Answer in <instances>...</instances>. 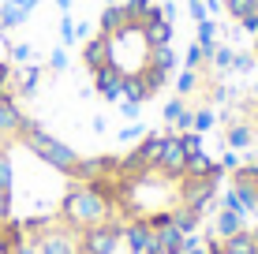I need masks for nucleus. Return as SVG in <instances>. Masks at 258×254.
<instances>
[{"instance_id":"nucleus-46","label":"nucleus","mask_w":258,"mask_h":254,"mask_svg":"<svg viewBox=\"0 0 258 254\" xmlns=\"http://www.w3.org/2000/svg\"><path fill=\"white\" fill-rule=\"evenodd\" d=\"M254 98H258V82H254Z\"/></svg>"},{"instance_id":"nucleus-17","label":"nucleus","mask_w":258,"mask_h":254,"mask_svg":"<svg viewBox=\"0 0 258 254\" xmlns=\"http://www.w3.org/2000/svg\"><path fill=\"white\" fill-rule=\"evenodd\" d=\"M123 26H131L127 19V12H123V4H105V12H101V34H120Z\"/></svg>"},{"instance_id":"nucleus-38","label":"nucleus","mask_w":258,"mask_h":254,"mask_svg":"<svg viewBox=\"0 0 258 254\" xmlns=\"http://www.w3.org/2000/svg\"><path fill=\"white\" fill-rule=\"evenodd\" d=\"M120 112H123L127 120H135L139 112H142V105H139V101H120Z\"/></svg>"},{"instance_id":"nucleus-47","label":"nucleus","mask_w":258,"mask_h":254,"mask_svg":"<svg viewBox=\"0 0 258 254\" xmlns=\"http://www.w3.org/2000/svg\"><path fill=\"white\" fill-rule=\"evenodd\" d=\"M199 4H206V0H199Z\"/></svg>"},{"instance_id":"nucleus-24","label":"nucleus","mask_w":258,"mask_h":254,"mask_svg":"<svg viewBox=\"0 0 258 254\" xmlns=\"http://www.w3.org/2000/svg\"><path fill=\"white\" fill-rule=\"evenodd\" d=\"M195 41H199V45L213 56V49H217V23H213V19H202V23H199V38H195Z\"/></svg>"},{"instance_id":"nucleus-41","label":"nucleus","mask_w":258,"mask_h":254,"mask_svg":"<svg viewBox=\"0 0 258 254\" xmlns=\"http://www.w3.org/2000/svg\"><path fill=\"white\" fill-rule=\"evenodd\" d=\"M183 254H210L206 247H199V239H195V235H187V250Z\"/></svg>"},{"instance_id":"nucleus-3","label":"nucleus","mask_w":258,"mask_h":254,"mask_svg":"<svg viewBox=\"0 0 258 254\" xmlns=\"http://www.w3.org/2000/svg\"><path fill=\"white\" fill-rule=\"evenodd\" d=\"M161 146H165V135H142L135 150L120 157V172L123 176H154L157 161H161Z\"/></svg>"},{"instance_id":"nucleus-8","label":"nucleus","mask_w":258,"mask_h":254,"mask_svg":"<svg viewBox=\"0 0 258 254\" xmlns=\"http://www.w3.org/2000/svg\"><path fill=\"white\" fill-rule=\"evenodd\" d=\"M123 243H127L131 254H161V247H157V232L146 224V217L123 224Z\"/></svg>"},{"instance_id":"nucleus-1","label":"nucleus","mask_w":258,"mask_h":254,"mask_svg":"<svg viewBox=\"0 0 258 254\" xmlns=\"http://www.w3.org/2000/svg\"><path fill=\"white\" fill-rule=\"evenodd\" d=\"M56 217L68 224V228L83 232V228H94V224H105L112 217V209H109V202L97 195L90 183H71Z\"/></svg>"},{"instance_id":"nucleus-16","label":"nucleus","mask_w":258,"mask_h":254,"mask_svg":"<svg viewBox=\"0 0 258 254\" xmlns=\"http://www.w3.org/2000/svg\"><path fill=\"white\" fill-rule=\"evenodd\" d=\"M168 213H172V228L183 232V235H195L199 224H202V213L191 209V206H176V209H168Z\"/></svg>"},{"instance_id":"nucleus-42","label":"nucleus","mask_w":258,"mask_h":254,"mask_svg":"<svg viewBox=\"0 0 258 254\" xmlns=\"http://www.w3.org/2000/svg\"><path fill=\"white\" fill-rule=\"evenodd\" d=\"M210 254H232V250H225V247H221V239H217V235H210V247H206Z\"/></svg>"},{"instance_id":"nucleus-33","label":"nucleus","mask_w":258,"mask_h":254,"mask_svg":"<svg viewBox=\"0 0 258 254\" xmlns=\"http://www.w3.org/2000/svg\"><path fill=\"white\" fill-rule=\"evenodd\" d=\"M60 38H64L68 45H71V41H75V19H71L68 12H64V19H60Z\"/></svg>"},{"instance_id":"nucleus-29","label":"nucleus","mask_w":258,"mask_h":254,"mask_svg":"<svg viewBox=\"0 0 258 254\" xmlns=\"http://www.w3.org/2000/svg\"><path fill=\"white\" fill-rule=\"evenodd\" d=\"M183 112H187V101H183V98H172V101H168L165 109H161V116H165V124H176Z\"/></svg>"},{"instance_id":"nucleus-30","label":"nucleus","mask_w":258,"mask_h":254,"mask_svg":"<svg viewBox=\"0 0 258 254\" xmlns=\"http://www.w3.org/2000/svg\"><path fill=\"white\" fill-rule=\"evenodd\" d=\"M213 109H206V105H202V109H195V131H199V135H206V131L213 127Z\"/></svg>"},{"instance_id":"nucleus-20","label":"nucleus","mask_w":258,"mask_h":254,"mask_svg":"<svg viewBox=\"0 0 258 254\" xmlns=\"http://www.w3.org/2000/svg\"><path fill=\"white\" fill-rule=\"evenodd\" d=\"M225 142H228V150H243V146L254 142V127L247 124V120H236V124H228V131H225Z\"/></svg>"},{"instance_id":"nucleus-40","label":"nucleus","mask_w":258,"mask_h":254,"mask_svg":"<svg viewBox=\"0 0 258 254\" xmlns=\"http://www.w3.org/2000/svg\"><path fill=\"white\" fill-rule=\"evenodd\" d=\"M239 164H243V161H239V157H236L232 150H228V153H225V161H221V168H225V172H236Z\"/></svg>"},{"instance_id":"nucleus-34","label":"nucleus","mask_w":258,"mask_h":254,"mask_svg":"<svg viewBox=\"0 0 258 254\" xmlns=\"http://www.w3.org/2000/svg\"><path fill=\"white\" fill-rule=\"evenodd\" d=\"M49 67H52V71H64V67H68V52H64V49H52Z\"/></svg>"},{"instance_id":"nucleus-25","label":"nucleus","mask_w":258,"mask_h":254,"mask_svg":"<svg viewBox=\"0 0 258 254\" xmlns=\"http://www.w3.org/2000/svg\"><path fill=\"white\" fill-rule=\"evenodd\" d=\"M221 4H225V15H228V19L239 23V19H247V15L258 8V0H221Z\"/></svg>"},{"instance_id":"nucleus-26","label":"nucleus","mask_w":258,"mask_h":254,"mask_svg":"<svg viewBox=\"0 0 258 254\" xmlns=\"http://www.w3.org/2000/svg\"><path fill=\"white\" fill-rule=\"evenodd\" d=\"M12 180H15L12 157H8V150H0V191H8V195H12Z\"/></svg>"},{"instance_id":"nucleus-32","label":"nucleus","mask_w":258,"mask_h":254,"mask_svg":"<svg viewBox=\"0 0 258 254\" xmlns=\"http://www.w3.org/2000/svg\"><path fill=\"white\" fill-rule=\"evenodd\" d=\"M180 142H183V150H187V153H202V135H199V131H183Z\"/></svg>"},{"instance_id":"nucleus-2","label":"nucleus","mask_w":258,"mask_h":254,"mask_svg":"<svg viewBox=\"0 0 258 254\" xmlns=\"http://www.w3.org/2000/svg\"><path fill=\"white\" fill-rule=\"evenodd\" d=\"M15 142H23L26 150H30L38 161H45L49 168H56V172H68L75 168V161H79V153L71 150L68 142H60V138H52L45 127L38 124V120H30V116H23V124L19 131H15Z\"/></svg>"},{"instance_id":"nucleus-4","label":"nucleus","mask_w":258,"mask_h":254,"mask_svg":"<svg viewBox=\"0 0 258 254\" xmlns=\"http://www.w3.org/2000/svg\"><path fill=\"white\" fill-rule=\"evenodd\" d=\"M120 243H123V228L112 221V217L105 224H94V228L79 232V250L83 254H116Z\"/></svg>"},{"instance_id":"nucleus-28","label":"nucleus","mask_w":258,"mask_h":254,"mask_svg":"<svg viewBox=\"0 0 258 254\" xmlns=\"http://www.w3.org/2000/svg\"><path fill=\"white\" fill-rule=\"evenodd\" d=\"M232 52H236V49L217 45V49H213V56H210V64L217 67V71H228V67H232Z\"/></svg>"},{"instance_id":"nucleus-14","label":"nucleus","mask_w":258,"mask_h":254,"mask_svg":"<svg viewBox=\"0 0 258 254\" xmlns=\"http://www.w3.org/2000/svg\"><path fill=\"white\" fill-rule=\"evenodd\" d=\"M221 247L232 254H258V228H239L228 239H221Z\"/></svg>"},{"instance_id":"nucleus-5","label":"nucleus","mask_w":258,"mask_h":254,"mask_svg":"<svg viewBox=\"0 0 258 254\" xmlns=\"http://www.w3.org/2000/svg\"><path fill=\"white\" fill-rule=\"evenodd\" d=\"M176 183H180V187H176L180 206H191V209H199V213H206V209L213 206L217 187H221V183H213L206 176H183V180H176Z\"/></svg>"},{"instance_id":"nucleus-10","label":"nucleus","mask_w":258,"mask_h":254,"mask_svg":"<svg viewBox=\"0 0 258 254\" xmlns=\"http://www.w3.org/2000/svg\"><path fill=\"white\" fill-rule=\"evenodd\" d=\"M94 90L101 94L105 101H116L120 105V98H123V71H120L116 64L97 67V71H94Z\"/></svg>"},{"instance_id":"nucleus-21","label":"nucleus","mask_w":258,"mask_h":254,"mask_svg":"<svg viewBox=\"0 0 258 254\" xmlns=\"http://www.w3.org/2000/svg\"><path fill=\"white\" fill-rule=\"evenodd\" d=\"M146 64L157 67V71H165V75H172V71H176V49H172V45L150 49V52H146Z\"/></svg>"},{"instance_id":"nucleus-12","label":"nucleus","mask_w":258,"mask_h":254,"mask_svg":"<svg viewBox=\"0 0 258 254\" xmlns=\"http://www.w3.org/2000/svg\"><path fill=\"white\" fill-rule=\"evenodd\" d=\"M239 228H247L243 213H236V209H225V206H221L217 213H213L210 235H217V239H228V235H232V232H239Z\"/></svg>"},{"instance_id":"nucleus-35","label":"nucleus","mask_w":258,"mask_h":254,"mask_svg":"<svg viewBox=\"0 0 258 254\" xmlns=\"http://www.w3.org/2000/svg\"><path fill=\"white\" fill-rule=\"evenodd\" d=\"M12 221V195L8 191H0V224Z\"/></svg>"},{"instance_id":"nucleus-37","label":"nucleus","mask_w":258,"mask_h":254,"mask_svg":"<svg viewBox=\"0 0 258 254\" xmlns=\"http://www.w3.org/2000/svg\"><path fill=\"white\" fill-rule=\"evenodd\" d=\"M239 30H247V34H258V8L251 15H247V19H239Z\"/></svg>"},{"instance_id":"nucleus-13","label":"nucleus","mask_w":258,"mask_h":254,"mask_svg":"<svg viewBox=\"0 0 258 254\" xmlns=\"http://www.w3.org/2000/svg\"><path fill=\"white\" fill-rule=\"evenodd\" d=\"M38 8V0H8L4 8H0V26L4 30H12V26H19V23H26V15Z\"/></svg>"},{"instance_id":"nucleus-36","label":"nucleus","mask_w":258,"mask_h":254,"mask_svg":"<svg viewBox=\"0 0 258 254\" xmlns=\"http://www.w3.org/2000/svg\"><path fill=\"white\" fill-rule=\"evenodd\" d=\"M12 64H30V45H12Z\"/></svg>"},{"instance_id":"nucleus-19","label":"nucleus","mask_w":258,"mask_h":254,"mask_svg":"<svg viewBox=\"0 0 258 254\" xmlns=\"http://www.w3.org/2000/svg\"><path fill=\"white\" fill-rule=\"evenodd\" d=\"M232 187L247 191V195H254V202H258V161H251V164H239V168L232 172Z\"/></svg>"},{"instance_id":"nucleus-27","label":"nucleus","mask_w":258,"mask_h":254,"mask_svg":"<svg viewBox=\"0 0 258 254\" xmlns=\"http://www.w3.org/2000/svg\"><path fill=\"white\" fill-rule=\"evenodd\" d=\"M154 4V0H123V12H127V19L131 23H139L142 26V15H146V8Z\"/></svg>"},{"instance_id":"nucleus-9","label":"nucleus","mask_w":258,"mask_h":254,"mask_svg":"<svg viewBox=\"0 0 258 254\" xmlns=\"http://www.w3.org/2000/svg\"><path fill=\"white\" fill-rule=\"evenodd\" d=\"M105 64H112V38L97 30L94 38H83V67L94 75L97 67H105Z\"/></svg>"},{"instance_id":"nucleus-45","label":"nucleus","mask_w":258,"mask_h":254,"mask_svg":"<svg viewBox=\"0 0 258 254\" xmlns=\"http://www.w3.org/2000/svg\"><path fill=\"white\" fill-rule=\"evenodd\" d=\"M109 4H123V0H109Z\"/></svg>"},{"instance_id":"nucleus-7","label":"nucleus","mask_w":258,"mask_h":254,"mask_svg":"<svg viewBox=\"0 0 258 254\" xmlns=\"http://www.w3.org/2000/svg\"><path fill=\"white\" fill-rule=\"evenodd\" d=\"M34 243H38L41 254H75V250H79V232L68 228L64 221H56L49 232H41Z\"/></svg>"},{"instance_id":"nucleus-43","label":"nucleus","mask_w":258,"mask_h":254,"mask_svg":"<svg viewBox=\"0 0 258 254\" xmlns=\"http://www.w3.org/2000/svg\"><path fill=\"white\" fill-rule=\"evenodd\" d=\"M56 4H60V8H64V12H68V8H71V0H56Z\"/></svg>"},{"instance_id":"nucleus-23","label":"nucleus","mask_w":258,"mask_h":254,"mask_svg":"<svg viewBox=\"0 0 258 254\" xmlns=\"http://www.w3.org/2000/svg\"><path fill=\"white\" fill-rule=\"evenodd\" d=\"M120 101H139V105L150 101V94H146V86H142L139 75H123V98Z\"/></svg>"},{"instance_id":"nucleus-44","label":"nucleus","mask_w":258,"mask_h":254,"mask_svg":"<svg viewBox=\"0 0 258 254\" xmlns=\"http://www.w3.org/2000/svg\"><path fill=\"white\" fill-rule=\"evenodd\" d=\"M254 60H258V34H254Z\"/></svg>"},{"instance_id":"nucleus-15","label":"nucleus","mask_w":258,"mask_h":254,"mask_svg":"<svg viewBox=\"0 0 258 254\" xmlns=\"http://www.w3.org/2000/svg\"><path fill=\"white\" fill-rule=\"evenodd\" d=\"M41 82V67L38 64H26L23 71L12 75V86H15V98H34V90H38Z\"/></svg>"},{"instance_id":"nucleus-6","label":"nucleus","mask_w":258,"mask_h":254,"mask_svg":"<svg viewBox=\"0 0 258 254\" xmlns=\"http://www.w3.org/2000/svg\"><path fill=\"white\" fill-rule=\"evenodd\" d=\"M183 168H187V150H183L180 135H176V131H168V135H165V146H161V161H157V172H154V176L176 183V180H183Z\"/></svg>"},{"instance_id":"nucleus-39","label":"nucleus","mask_w":258,"mask_h":254,"mask_svg":"<svg viewBox=\"0 0 258 254\" xmlns=\"http://www.w3.org/2000/svg\"><path fill=\"white\" fill-rule=\"evenodd\" d=\"M139 135H146V131H142V124H131V127H123V131H120L123 142H131V138H139Z\"/></svg>"},{"instance_id":"nucleus-22","label":"nucleus","mask_w":258,"mask_h":254,"mask_svg":"<svg viewBox=\"0 0 258 254\" xmlns=\"http://www.w3.org/2000/svg\"><path fill=\"white\" fill-rule=\"evenodd\" d=\"M199 86H202V75L195 71V67H183V71L176 75V98H191Z\"/></svg>"},{"instance_id":"nucleus-31","label":"nucleus","mask_w":258,"mask_h":254,"mask_svg":"<svg viewBox=\"0 0 258 254\" xmlns=\"http://www.w3.org/2000/svg\"><path fill=\"white\" fill-rule=\"evenodd\" d=\"M254 67V52H232V67H228V71H251Z\"/></svg>"},{"instance_id":"nucleus-18","label":"nucleus","mask_w":258,"mask_h":254,"mask_svg":"<svg viewBox=\"0 0 258 254\" xmlns=\"http://www.w3.org/2000/svg\"><path fill=\"white\" fill-rule=\"evenodd\" d=\"M157 247H161V254H183L187 250V235L176 232L172 224H165V228H157Z\"/></svg>"},{"instance_id":"nucleus-11","label":"nucleus","mask_w":258,"mask_h":254,"mask_svg":"<svg viewBox=\"0 0 258 254\" xmlns=\"http://www.w3.org/2000/svg\"><path fill=\"white\" fill-rule=\"evenodd\" d=\"M19 124H23V109L15 105V94L12 90H0V142L15 138Z\"/></svg>"}]
</instances>
